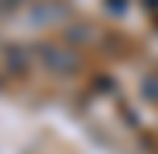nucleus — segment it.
I'll return each instance as SVG.
<instances>
[{"instance_id":"4","label":"nucleus","mask_w":158,"mask_h":154,"mask_svg":"<svg viewBox=\"0 0 158 154\" xmlns=\"http://www.w3.org/2000/svg\"><path fill=\"white\" fill-rule=\"evenodd\" d=\"M144 96L148 99H158V82L155 79H144Z\"/></svg>"},{"instance_id":"3","label":"nucleus","mask_w":158,"mask_h":154,"mask_svg":"<svg viewBox=\"0 0 158 154\" xmlns=\"http://www.w3.org/2000/svg\"><path fill=\"white\" fill-rule=\"evenodd\" d=\"M131 4H134V0H103V10L114 14V17H120V14L131 10Z\"/></svg>"},{"instance_id":"2","label":"nucleus","mask_w":158,"mask_h":154,"mask_svg":"<svg viewBox=\"0 0 158 154\" xmlns=\"http://www.w3.org/2000/svg\"><path fill=\"white\" fill-rule=\"evenodd\" d=\"M55 17H62V7H59V4H38V7L31 10V21H35V24H52Z\"/></svg>"},{"instance_id":"1","label":"nucleus","mask_w":158,"mask_h":154,"mask_svg":"<svg viewBox=\"0 0 158 154\" xmlns=\"http://www.w3.org/2000/svg\"><path fill=\"white\" fill-rule=\"evenodd\" d=\"M41 62H45L52 72H62V75L79 65L76 51H69V48H62V45H45V48H41Z\"/></svg>"}]
</instances>
